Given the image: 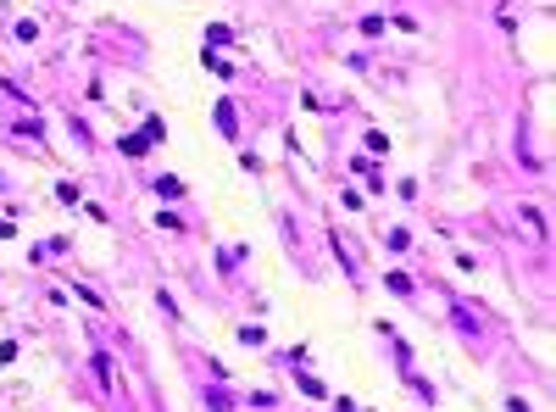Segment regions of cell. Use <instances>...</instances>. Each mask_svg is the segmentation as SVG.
I'll return each instance as SVG.
<instances>
[{
	"mask_svg": "<svg viewBox=\"0 0 556 412\" xmlns=\"http://www.w3.org/2000/svg\"><path fill=\"white\" fill-rule=\"evenodd\" d=\"M206 67H211V73H217V78H234V67H228L223 56H211V51H206Z\"/></svg>",
	"mask_w": 556,
	"mask_h": 412,
	"instance_id": "6da1fadb",
	"label": "cell"
},
{
	"mask_svg": "<svg viewBox=\"0 0 556 412\" xmlns=\"http://www.w3.org/2000/svg\"><path fill=\"white\" fill-rule=\"evenodd\" d=\"M384 28H390V23H384V17H362V34H367V39H378Z\"/></svg>",
	"mask_w": 556,
	"mask_h": 412,
	"instance_id": "7a4b0ae2",
	"label": "cell"
}]
</instances>
